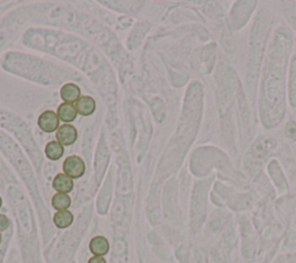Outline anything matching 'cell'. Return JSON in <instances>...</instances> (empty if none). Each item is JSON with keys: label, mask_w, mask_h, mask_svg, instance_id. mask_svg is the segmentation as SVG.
Returning <instances> with one entry per match:
<instances>
[{"label": "cell", "mask_w": 296, "mask_h": 263, "mask_svg": "<svg viewBox=\"0 0 296 263\" xmlns=\"http://www.w3.org/2000/svg\"><path fill=\"white\" fill-rule=\"evenodd\" d=\"M280 33H277L267 61L265 78L263 84L262 114L265 125H274L283 118L284 113V76L286 61V42H281Z\"/></svg>", "instance_id": "obj_1"}, {"label": "cell", "mask_w": 296, "mask_h": 263, "mask_svg": "<svg viewBox=\"0 0 296 263\" xmlns=\"http://www.w3.org/2000/svg\"><path fill=\"white\" fill-rule=\"evenodd\" d=\"M63 170H64V173L71 178H79L84 174L86 166L80 157L70 156L64 161Z\"/></svg>", "instance_id": "obj_2"}, {"label": "cell", "mask_w": 296, "mask_h": 263, "mask_svg": "<svg viewBox=\"0 0 296 263\" xmlns=\"http://www.w3.org/2000/svg\"><path fill=\"white\" fill-rule=\"evenodd\" d=\"M38 127L41 128L42 131L51 133L59 128V117L58 115L51 110H47L41 114L38 117Z\"/></svg>", "instance_id": "obj_3"}, {"label": "cell", "mask_w": 296, "mask_h": 263, "mask_svg": "<svg viewBox=\"0 0 296 263\" xmlns=\"http://www.w3.org/2000/svg\"><path fill=\"white\" fill-rule=\"evenodd\" d=\"M56 138H57V142L62 144L63 146L73 145L77 138V131L71 124H63L58 128Z\"/></svg>", "instance_id": "obj_4"}, {"label": "cell", "mask_w": 296, "mask_h": 263, "mask_svg": "<svg viewBox=\"0 0 296 263\" xmlns=\"http://www.w3.org/2000/svg\"><path fill=\"white\" fill-rule=\"evenodd\" d=\"M80 94H81V90L79 88V86H76L75 84L69 83L63 86L61 89V96L66 103L73 104V102H77V100L81 97Z\"/></svg>", "instance_id": "obj_5"}, {"label": "cell", "mask_w": 296, "mask_h": 263, "mask_svg": "<svg viewBox=\"0 0 296 263\" xmlns=\"http://www.w3.org/2000/svg\"><path fill=\"white\" fill-rule=\"evenodd\" d=\"M73 185V180L65 173L58 174L57 176L55 177L54 182H52V187H54L55 190L62 192V194H68V192L72 191Z\"/></svg>", "instance_id": "obj_6"}, {"label": "cell", "mask_w": 296, "mask_h": 263, "mask_svg": "<svg viewBox=\"0 0 296 263\" xmlns=\"http://www.w3.org/2000/svg\"><path fill=\"white\" fill-rule=\"evenodd\" d=\"M96 109V102L91 96H81L76 102L77 113L82 116H90Z\"/></svg>", "instance_id": "obj_7"}, {"label": "cell", "mask_w": 296, "mask_h": 263, "mask_svg": "<svg viewBox=\"0 0 296 263\" xmlns=\"http://www.w3.org/2000/svg\"><path fill=\"white\" fill-rule=\"evenodd\" d=\"M89 250L95 257H103L109 252V243L104 237H95L90 240Z\"/></svg>", "instance_id": "obj_8"}, {"label": "cell", "mask_w": 296, "mask_h": 263, "mask_svg": "<svg viewBox=\"0 0 296 263\" xmlns=\"http://www.w3.org/2000/svg\"><path fill=\"white\" fill-rule=\"evenodd\" d=\"M57 115L59 120H62L63 122H66V123L73 122L76 118V115H77L76 107H74L72 103H66V102L62 103L61 106L58 107Z\"/></svg>", "instance_id": "obj_9"}, {"label": "cell", "mask_w": 296, "mask_h": 263, "mask_svg": "<svg viewBox=\"0 0 296 263\" xmlns=\"http://www.w3.org/2000/svg\"><path fill=\"white\" fill-rule=\"evenodd\" d=\"M54 223L58 229H66L73 223V215L69 210L58 211L54 216Z\"/></svg>", "instance_id": "obj_10"}, {"label": "cell", "mask_w": 296, "mask_h": 263, "mask_svg": "<svg viewBox=\"0 0 296 263\" xmlns=\"http://www.w3.org/2000/svg\"><path fill=\"white\" fill-rule=\"evenodd\" d=\"M45 154L50 160H59L64 154V146L58 142H50L45 146Z\"/></svg>", "instance_id": "obj_11"}, {"label": "cell", "mask_w": 296, "mask_h": 263, "mask_svg": "<svg viewBox=\"0 0 296 263\" xmlns=\"http://www.w3.org/2000/svg\"><path fill=\"white\" fill-rule=\"evenodd\" d=\"M71 205V198L68 194H62V192H57L54 197H52V206L58 211H63V210H68Z\"/></svg>", "instance_id": "obj_12"}, {"label": "cell", "mask_w": 296, "mask_h": 263, "mask_svg": "<svg viewBox=\"0 0 296 263\" xmlns=\"http://www.w3.org/2000/svg\"><path fill=\"white\" fill-rule=\"evenodd\" d=\"M291 103L296 106V57L293 59L291 69Z\"/></svg>", "instance_id": "obj_13"}, {"label": "cell", "mask_w": 296, "mask_h": 263, "mask_svg": "<svg viewBox=\"0 0 296 263\" xmlns=\"http://www.w3.org/2000/svg\"><path fill=\"white\" fill-rule=\"evenodd\" d=\"M284 8H285V14H286V17L296 30V6H290V3H287Z\"/></svg>", "instance_id": "obj_14"}, {"label": "cell", "mask_w": 296, "mask_h": 263, "mask_svg": "<svg viewBox=\"0 0 296 263\" xmlns=\"http://www.w3.org/2000/svg\"><path fill=\"white\" fill-rule=\"evenodd\" d=\"M286 135L292 139H296V123L291 122L286 129Z\"/></svg>", "instance_id": "obj_15"}, {"label": "cell", "mask_w": 296, "mask_h": 263, "mask_svg": "<svg viewBox=\"0 0 296 263\" xmlns=\"http://www.w3.org/2000/svg\"><path fill=\"white\" fill-rule=\"evenodd\" d=\"M9 219L5 215H0V232L8 229Z\"/></svg>", "instance_id": "obj_16"}, {"label": "cell", "mask_w": 296, "mask_h": 263, "mask_svg": "<svg viewBox=\"0 0 296 263\" xmlns=\"http://www.w3.org/2000/svg\"><path fill=\"white\" fill-rule=\"evenodd\" d=\"M88 263H107V261H105L102 257H93L89 259Z\"/></svg>", "instance_id": "obj_17"}, {"label": "cell", "mask_w": 296, "mask_h": 263, "mask_svg": "<svg viewBox=\"0 0 296 263\" xmlns=\"http://www.w3.org/2000/svg\"><path fill=\"white\" fill-rule=\"evenodd\" d=\"M1 205H2V199L0 197V208H1Z\"/></svg>", "instance_id": "obj_18"}, {"label": "cell", "mask_w": 296, "mask_h": 263, "mask_svg": "<svg viewBox=\"0 0 296 263\" xmlns=\"http://www.w3.org/2000/svg\"><path fill=\"white\" fill-rule=\"evenodd\" d=\"M1 241H2V237H1V234H0V244H1Z\"/></svg>", "instance_id": "obj_19"}]
</instances>
